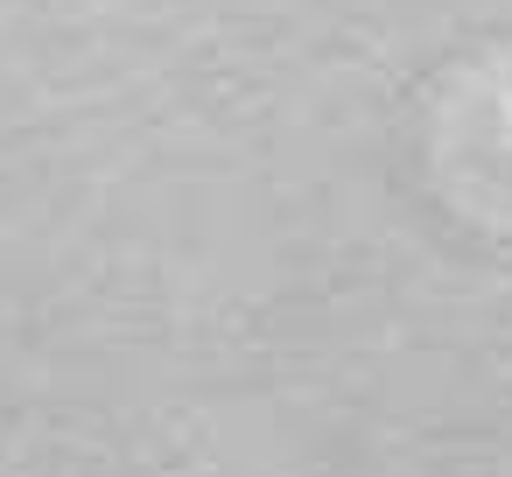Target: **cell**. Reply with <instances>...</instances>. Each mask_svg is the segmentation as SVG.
<instances>
[]
</instances>
